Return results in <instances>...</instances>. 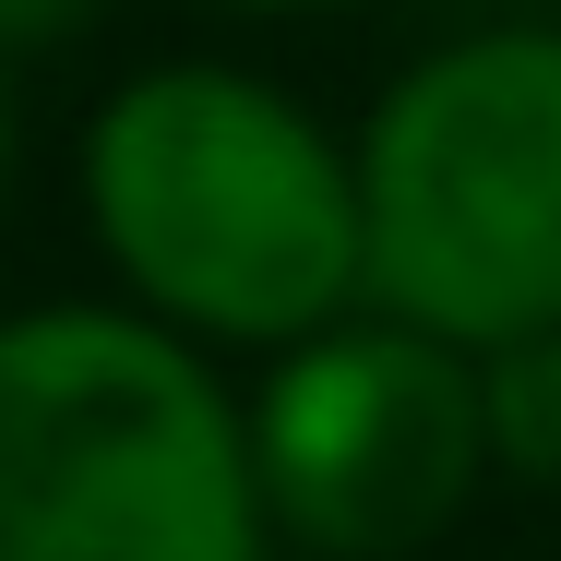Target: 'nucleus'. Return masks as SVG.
Masks as SVG:
<instances>
[{"mask_svg": "<svg viewBox=\"0 0 561 561\" xmlns=\"http://www.w3.org/2000/svg\"><path fill=\"white\" fill-rule=\"evenodd\" d=\"M478 419H490V454H502L514 478L561 490V311L538 323V335L490 346V370H478Z\"/></svg>", "mask_w": 561, "mask_h": 561, "instance_id": "5", "label": "nucleus"}, {"mask_svg": "<svg viewBox=\"0 0 561 561\" xmlns=\"http://www.w3.org/2000/svg\"><path fill=\"white\" fill-rule=\"evenodd\" d=\"M0 561H263L251 443L119 311L0 323Z\"/></svg>", "mask_w": 561, "mask_h": 561, "instance_id": "2", "label": "nucleus"}, {"mask_svg": "<svg viewBox=\"0 0 561 561\" xmlns=\"http://www.w3.org/2000/svg\"><path fill=\"white\" fill-rule=\"evenodd\" d=\"M239 12H335V0H239Z\"/></svg>", "mask_w": 561, "mask_h": 561, "instance_id": "7", "label": "nucleus"}, {"mask_svg": "<svg viewBox=\"0 0 561 561\" xmlns=\"http://www.w3.org/2000/svg\"><path fill=\"white\" fill-rule=\"evenodd\" d=\"M84 192H96L119 275L204 335H239V346L323 335L358 287L346 156L251 72L119 84L84 144Z\"/></svg>", "mask_w": 561, "mask_h": 561, "instance_id": "1", "label": "nucleus"}, {"mask_svg": "<svg viewBox=\"0 0 561 561\" xmlns=\"http://www.w3.org/2000/svg\"><path fill=\"white\" fill-rule=\"evenodd\" d=\"M0 168H12V84H0Z\"/></svg>", "mask_w": 561, "mask_h": 561, "instance_id": "8", "label": "nucleus"}, {"mask_svg": "<svg viewBox=\"0 0 561 561\" xmlns=\"http://www.w3.org/2000/svg\"><path fill=\"white\" fill-rule=\"evenodd\" d=\"M358 287L407 335L514 346L561 311V36L502 24L419 60L358 168Z\"/></svg>", "mask_w": 561, "mask_h": 561, "instance_id": "3", "label": "nucleus"}, {"mask_svg": "<svg viewBox=\"0 0 561 561\" xmlns=\"http://www.w3.org/2000/svg\"><path fill=\"white\" fill-rule=\"evenodd\" d=\"M239 443H251V502L287 538H311L323 561H407L466 514L490 419L466 346L370 323V335H311L263 382Z\"/></svg>", "mask_w": 561, "mask_h": 561, "instance_id": "4", "label": "nucleus"}, {"mask_svg": "<svg viewBox=\"0 0 561 561\" xmlns=\"http://www.w3.org/2000/svg\"><path fill=\"white\" fill-rule=\"evenodd\" d=\"M60 24H84V0H0V48H24V36H60Z\"/></svg>", "mask_w": 561, "mask_h": 561, "instance_id": "6", "label": "nucleus"}]
</instances>
